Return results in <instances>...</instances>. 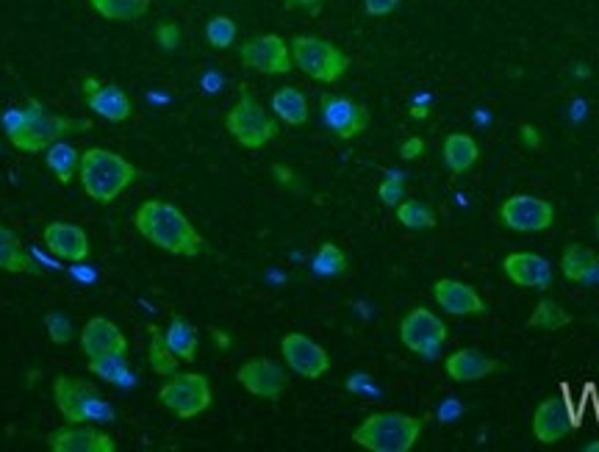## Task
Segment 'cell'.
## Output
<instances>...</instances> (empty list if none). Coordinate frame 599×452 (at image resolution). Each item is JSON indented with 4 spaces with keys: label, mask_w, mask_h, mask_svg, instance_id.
<instances>
[{
    "label": "cell",
    "mask_w": 599,
    "mask_h": 452,
    "mask_svg": "<svg viewBox=\"0 0 599 452\" xmlns=\"http://www.w3.org/2000/svg\"><path fill=\"white\" fill-rule=\"evenodd\" d=\"M134 225L150 244H155L158 250L173 253V256L194 259L206 248L203 236L194 231V225L186 220V214L164 200L142 202L134 214Z\"/></svg>",
    "instance_id": "6da1fadb"
},
{
    "label": "cell",
    "mask_w": 599,
    "mask_h": 452,
    "mask_svg": "<svg viewBox=\"0 0 599 452\" xmlns=\"http://www.w3.org/2000/svg\"><path fill=\"white\" fill-rule=\"evenodd\" d=\"M78 181H81L84 194L95 202H114L136 181V167L114 150L89 147L81 153Z\"/></svg>",
    "instance_id": "7a4b0ae2"
},
{
    "label": "cell",
    "mask_w": 599,
    "mask_h": 452,
    "mask_svg": "<svg viewBox=\"0 0 599 452\" xmlns=\"http://www.w3.org/2000/svg\"><path fill=\"white\" fill-rule=\"evenodd\" d=\"M425 430V419L397 414V410H380L361 419L352 430V441L370 452H411Z\"/></svg>",
    "instance_id": "3957f363"
},
{
    "label": "cell",
    "mask_w": 599,
    "mask_h": 452,
    "mask_svg": "<svg viewBox=\"0 0 599 452\" xmlns=\"http://www.w3.org/2000/svg\"><path fill=\"white\" fill-rule=\"evenodd\" d=\"M289 51L295 67L319 84H336L350 70V56L323 36H295Z\"/></svg>",
    "instance_id": "277c9868"
},
{
    "label": "cell",
    "mask_w": 599,
    "mask_h": 452,
    "mask_svg": "<svg viewBox=\"0 0 599 452\" xmlns=\"http://www.w3.org/2000/svg\"><path fill=\"white\" fill-rule=\"evenodd\" d=\"M225 128L230 131V137L248 147V150H258L267 142H272L277 137V119L269 117L264 111V106L256 100V95H250L248 89L239 95V100L233 103V108L225 117Z\"/></svg>",
    "instance_id": "5b68a950"
},
{
    "label": "cell",
    "mask_w": 599,
    "mask_h": 452,
    "mask_svg": "<svg viewBox=\"0 0 599 452\" xmlns=\"http://www.w3.org/2000/svg\"><path fill=\"white\" fill-rule=\"evenodd\" d=\"M158 402L173 410L178 419H194L211 405V383L200 372H175L158 389Z\"/></svg>",
    "instance_id": "8992f818"
},
{
    "label": "cell",
    "mask_w": 599,
    "mask_h": 452,
    "mask_svg": "<svg viewBox=\"0 0 599 452\" xmlns=\"http://www.w3.org/2000/svg\"><path fill=\"white\" fill-rule=\"evenodd\" d=\"M81 131H89V122L87 119H70V117H61V114H42L39 119H33L31 126H25L23 131L17 134H9L6 139L23 150V153H39V150H48L53 142H61L64 137L70 134H81Z\"/></svg>",
    "instance_id": "52a82bcc"
},
{
    "label": "cell",
    "mask_w": 599,
    "mask_h": 452,
    "mask_svg": "<svg viewBox=\"0 0 599 452\" xmlns=\"http://www.w3.org/2000/svg\"><path fill=\"white\" fill-rule=\"evenodd\" d=\"M450 339L447 325L427 308H411L399 322V342L422 358H433Z\"/></svg>",
    "instance_id": "ba28073f"
},
{
    "label": "cell",
    "mask_w": 599,
    "mask_h": 452,
    "mask_svg": "<svg viewBox=\"0 0 599 452\" xmlns=\"http://www.w3.org/2000/svg\"><path fill=\"white\" fill-rule=\"evenodd\" d=\"M500 220L510 231L538 233L555 222V205L533 194H513L500 205Z\"/></svg>",
    "instance_id": "9c48e42d"
},
{
    "label": "cell",
    "mask_w": 599,
    "mask_h": 452,
    "mask_svg": "<svg viewBox=\"0 0 599 452\" xmlns=\"http://www.w3.org/2000/svg\"><path fill=\"white\" fill-rule=\"evenodd\" d=\"M239 59H242L245 67L258 70L264 75H286L295 67L289 45L277 33L248 39V42L239 48Z\"/></svg>",
    "instance_id": "30bf717a"
},
{
    "label": "cell",
    "mask_w": 599,
    "mask_h": 452,
    "mask_svg": "<svg viewBox=\"0 0 599 452\" xmlns=\"http://www.w3.org/2000/svg\"><path fill=\"white\" fill-rule=\"evenodd\" d=\"M281 353L284 361L292 372H297L305 381H316L323 378L331 369V355L323 344H316L314 339L303 336V334H286L281 339Z\"/></svg>",
    "instance_id": "8fae6325"
},
{
    "label": "cell",
    "mask_w": 599,
    "mask_h": 452,
    "mask_svg": "<svg viewBox=\"0 0 599 452\" xmlns=\"http://www.w3.org/2000/svg\"><path fill=\"white\" fill-rule=\"evenodd\" d=\"M319 106H323V119H325L328 131L342 142L361 137L370 126V111L350 98L325 95L323 100H319Z\"/></svg>",
    "instance_id": "7c38bea8"
},
{
    "label": "cell",
    "mask_w": 599,
    "mask_h": 452,
    "mask_svg": "<svg viewBox=\"0 0 599 452\" xmlns=\"http://www.w3.org/2000/svg\"><path fill=\"white\" fill-rule=\"evenodd\" d=\"M236 381L242 389H248L253 397L261 400H277L286 391V372L281 363H275L272 358H250L239 366Z\"/></svg>",
    "instance_id": "4fadbf2b"
},
{
    "label": "cell",
    "mask_w": 599,
    "mask_h": 452,
    "mask_svg": "<svg viewBox=\"0 0 599 452\" xmlns=\"http://www.w3.org/2000/svg\"><path fill=\"white\" fill-rule=\"evenodd\" d=\"M577 419L566 397H547L533 414V436L541 444H557L575 430Z\"/></svg>",
    "instance_id": "5bb4252c"
},
{
    "label": "cell",
    "mask_w": 599,
    "mask_h": 452,
    "mask_svg": "<svg viewBox=\"0 0 599 452\" xmlns=\"http://www.w3.org/2000/svg\"><path fill=\"white\" fill-rule=\"evenodd\" d=\"M81 92H84L87 106L98 117H103L106 122H126L134 114L131 98L119 87H114V84H100L95 75H87L81 80Z\"/></svg>",
    "instance_id": "9a60e30c"
},
{
    "label": "cell",
    "mask_w": 599,
    "mask_h": 452,
    "mask_svg": "<svg viewBox=\"0 0 599 452\" xmlns=\"http://www.w3.org/2000/svg\"><path fill=\"white\" fill-rule=\"evenodd\" d=\"M45 248L59 259L70 264H84L92 253V244L84 228H78L72 222H51L42 231Z\"/></svg>",
    "instance_id": "2e32d148"
},
{
    "label": "cell",
    "mask_w": 599,
    "mask_h": 452,
    "mask_svg": "<svg viewBox=\"0 0 599 452\" xmlns=\"http://www.w3.org/2000/svg\"><path fill=\"white\" fill-rule=\"evenodd\" d=\"M48 447L53 452H117V441L108 433L89 428L87 422H67V428L53 430L48 436Z\"/></svg>",
    "instance_id": "e0dca14e"
},
{
    "label": "cell",
    "mask_w": 599,
    "mask_h": 452,
    "mask_svg": "<svg viewBox=\"0 0 599 452\" xmlns=\"http://www.w3.org/2000/svg\"><path fill=\"white\" fill-rule=\"evenodd\" d=\"M81 350L87 358L103 355H128V339L106 316H92L81 331Z\"/></svg>",
    "instance_id": "ac0fdd59"
},
{
    "label": "cell",
    "mask_w": 599,
    "mask_h": 452,
    "mask_svg": "<svg viewBox=\"0 0 599 452\" xmlns=\"http://www.w3.org/2000/svg\"><path fill=\"white\" fill-rule=\"evenodd\" d=\"M433 300L438 303V308H445V311L453 314V316H466V314L481 316V314H486L483 297L477 295L469 283L455 280V278L435 280V286H433Z\"/></svg>",
    "instance_id": "d6986e66"
},
{
    "label": "cell",
    "mask_w": 599,
    "mask_h": 452,
    "mask_svg": "<svg viewBox=\"0 0 599 452\" xmlns=\"http://www.w3.org/2000/svg\"><path fill=\"white\" fill-rule=\"evenodd\" d=\"M502 272L508 275V280H513L522 289H549L552 286V267L544 256L536 253H510L502 261Z\"/></svg>",
    "instance_id": "ffe728a7"
},
{
    "label": "cell",
    "mask_w": 599,
    "mask_h": 452,
    "mask_svg": "<svg viewBox=\"0 0 599 452\" xmlns=\"http://www.w3.org/2000/svg\"><path fill=\"white\" fill-rule=\"evenodd\" d=\"M502 363L483 355L481 350H455L447 355L445 361V372L455 381V383H474L483 381L494 372H500Z\"/></svg>",
    "instance_id": "44dd1931"
},
{
    "label": "cell",
    "mask_w": 599,
    "mask_h": 452,
    "mask_svg": "<svg viewBox=\"0 0 599 452\" xmlns=\"http://www.w3.org/2000/svg\"><path fill=\"white\" fill-rule=\"evenodd\" d=\"M92 391H95V386L87 383V381H81V378L59 375L56 383H53V400H56L59 414H61L70 425L84 422V405H87V400H89Z\"/></svg>",
    "instance_id": "7402d4cb"
},
{
    "label": "cell",
    "mask_w": 599,
    "mask_h": 452,
    "mask_svg": "<svg viewBox=\"0 0 599 452\" xmlns=\"http://www.w3.org/2000/svg\"><path fill=\"white\" fill-rule=\"evenodd\" d=\"M561 272L572 283H599V256L583 244H569L561 256Z\"/></svg>",
    "instance_id": "603a6c76"
},
{
    "label": "cell",
    "mask_w": 599,
    "mask_h": 452,
    "mask_svg": "<svg viewBox=\"0 0 599 452\" xmlns=\"http://www.w3.org/2000/svg\"><path fill=\"white\" fill-rule=\"evenodd\" d=\"M0 269L14 272V275L36 272V264H33L31 253L23 248L20 236L14 231H9L6 225H0Z\"/></svg>",
    "instance_id": "cb8c5ba5"
},
{
    "label": "cell",
    "mask_w": 599,
    "mask_h": 452,
    "mask_svg": "<svg viewBox=\"0 0 599 452\" xmlns=\"http://www.w3.org/2000/svg\"><path fill=\"white\" fill-rule=\"evenodd\" d=\"M477 158H481V147H477V142L469 134H450L445 139V164L450 167V173L455 175L469 173L477 164Z\"/></svg>",
    "instance_id": "d4e9b609"
},
{
    "label": "cell",
    "mask_w": 599,
    "mask_h": 452,
    "mask_svg": "<svg viewBox=\"0 0 599 452\" xmlns=\"http://www.w3.org/2000/svg\"><path fill=\"white\" fill-rule=\"evenodd\" d=\"M272 111L277 119H284L286 126H305L308 122V100L295 87H284L272 95Z\"/></svg>",
    "instance_id": "484cf974"
},
{
    "label": "cell",
    "mask_w": 599,
    "mask_h": 452,
    "mask_svg": "<svg viewBox=\"0 0 599 452\" xmlns=\"http://www.w3.org/2000/svg\"><path fill=\"white\" fill-rule=\"evenodd\" d=\"M45 164L48 170L61 181V184H70L75 175H78V164H81V150L67 145V142H53L48 150H45Z\"/></svg>",
    "instance_id": "4316f807"
},
{
    "label": "cell",
    "mask_w": 599,
    "mask_h": 452,
    "mask_svg": "<svg viewBox=\"0 0 599 452\" xmlns=\"http://www.w3.org/2000/svg\"><path fill=\"white\" fill-rule=\"evenodd\" d=\"M147 336H150V347H147V361H150V369L155 375H175L178 372V355L167 347V339H164V331L158 325H150L147 327Z\"/></svg>",
    "instance_id": "83f0119b"
},
{
    "label": "cell",
    "mask_w": 599,
    "mask_h": 452,
    "mask_svg": "<svg viewBox=\"0 0 599 452\" xmlns=\"http://www.w3.org/2000/svg\"><path fill=\"white\" fill-rule=\"evenodd\" d=\"M164 339H167V347L178 355V361H186V363L194 361V355H197V331L183 316L170 319Z\"/></svg>",
    "instance_id": "f1b7e54d"
},
{
    "label": "cell",
    "mask_w": 599,
    "mask_h": 452,
    "mask_svg": "<svg viewBox=\"0 0 599 452\" xmlns=\"http://www.w3.org/2000/svg\"><path fill=\"white\" fill-rule=\"evenodd\" d=\"M87 369L92 375H98L106 383L114 386H128L134 383L131 378V366L126 355H103V358H87Z\"/></svg>",
    "instance_id": "f546056e"
},
{
    "label": "cell",
    "mask_w": 599,
    "mask_h": 452,
    "mask_svg": "<svg viewBox=\"0 0 599 452\" xmlns=\"http://www.w3.org/2000/svg\"><path fill=\"white\" fill-rule=\"evenodd\" d=\"M89 6L106 20L131 23V20H139L147 12L150 0H89Z\"/></svg>",
    "instance_id": "4dcf8cb0"
},
{
    "label": "cell",
    "mask_w": 599,
    "mask_h": 452,
    "mask_svg": "<svg viewBox=\"0 0 599 452\" xmlns=\"http://www.w3.org/2000/svg\"><path fill=\"white\" fill-rule=\"evenodd\" d=\"M397 220L399 225H406L411 231H430L435 228V214L430 205L419 202V200H403L397 202Z\"/></svg>",
    "instance_id": "1f68e13d"
},
{
    "label": "cell",
    "mask_w": 599,
    "mask_h": 452,
    "mask_svg": "<svg viewBox=\"0 0 599 452\" xmlns=\"http://www.w3.org/2000/svg\"><path fill=\"white\" fill-rule=\"evenodd\" d=\"M569 322H572V314L557 306L555 300H541L528 319V325L538 327V331H561Z\"/></svg>",
    "instance_id": "d6a6232c"
},
{
    "label": "cell",
    "mask_w": 599,
    "mask_h": 452,
    "mask_svg": "<svg viewBox=\"0 0 599 452\" xmlns=\"http://www.w3.org/2000/svg\"><path fill=\"white\" fill-rule=\"evenodd\" d=\"M311 267H314L316 275L336 278V275H342V272L347 269V256H344L342 248H336L333 241H325V244H319V250H316Z\"/></svg>",
    "instance_id": "836d02e7"
},
{
    "label": "cell",
    "mask_w": 599,
    "mask_h": 452,
    "mask_svg": "<svg viewBox=\"0 0 599 452\" xmlns=\"http://www.w3.org/2000/svg\"><path fill=\"white\" fill-rule=\"evenodd\" d=\"M206 39L209 45L217 48V51H225L236 42V23L230 17H211L209 25H206Z\"/></svg>",
    "instance_id": "e575fe53"
},
{
    "label": "cell",
    "mask_w": 599,
    "mask_h": 452,
    "mask_svg": "<svg viewBox=\"0 0 599 452\" xmlns=\"http://www.w3.org/2000/svg\"><path fill=\"white\" fill-rule=\"evenodd\" d=\"M378 197H380L386 205L403 202V197H406V178L399 175V173H388V178L378 186Z\"/></svg>",
    "instance_id": "d590c367"
},
{
    "label": "cell",
    "mask_w": 599,
    "mask_h": 452,
    "mask_svg": "<svg viewBox=\"0 0 599 452\" xmlns=\"http://www.w3.org/2000/svg\"><path fill=\"white\" fill-rule=\"evenodd\" d=\"M45 327H48V336H51V342L53 344H67L70 339H72V325H70V319L67 316H61V314H45Z\"/></svg>",
    "instance_id": "8d00e7d4"
},
{
    "label": "cell",
    "mask_w": 599,
    "mask_h": 452,
    "mask_svg": "<svg viewBox=\"0 0 599 452\" xmlns=\"http://www.w3.org/2000/svg\"><path fill=\"white\" fill-rule=\"evenodd\" d=\"M155 42L162 45L164 51H175L181 45V28L175 23H170V20L158 23L155 25Z\"/></svg>",
    "instance_id": "74e56055"
},
{
    "label": "cell",
    "mask_w": 599,
    "mask_h": 452,
    "mask_svg": "<svg viewBox=\"0 0 599 452\" xmlns=\"http://www.w3.org/2000/svg\"><path fill=\"white\" fill-rule=\"evenodd\" d=\"M399 6V0H364V9L370 17H386Z\"/></svg>",
    "instance_id": "f35d334b"
},
{
    "label": "cell",
    "mask_w": 599,
    "mask_h": 452,
    "mask_svg": "<svg viewBox=\"0 0 599 452\" xmlns=\"http://www.w3.org/2000/svg\"><path fill=\"white\" fill-rule=\"evenodd\" d=\"M425 153V142L419 139V137H411V139H406L403 145H399V155H403L406 161H414V158H419Z\"/></svg>",
    "instance_id": "ab89813d"
},
{
    "label": "cell",
    "mask_w": 599,
    "mask_h": 452,
    "mask_svg": "<svg viewBox=\"0 0 599 452\" xmlns=\"http://www.w3.org/2000/svg\"><path fill=\"white\" fill-rule=\"evenodd\" d=\"M519 137H522V145L528 150H538L541 147V134H538L536 126H522V128H519Z\"/></svg>",
    "instance_id": "60d3db41"
},
{
    "label": "cell",
    "mask_w": 599,
    "mask_h": 452,
    "mask_svg": "<svg viewBox=\"0 0 599 452\" xmlns=\"http://www.w3.org/2000/svg\"><path fill=\"white\" fill-rule=\"evenodd\" d=\"M272 173H275V178L281 181L284 186H292V189L297 186V178H295V173H292L289 167H284V164H275V167H272Z\"/></svg>",
    "instance_id": "b9f144b4"
},
{
    "label": "cell",
    "mask_w": 599,
    "mask_h": 452,
    "mask_svg": "<svg viewBox=\"0 0 599 452\" xmlns=\"http://www.w3.org/2000/svg\"><path fill=\"white\" fill-rule=\"evenodd\" d=\"M319 4H323V0H284L286 9H314Z\"/></svg>",
    "instance_id": "7bdbcfd3"
},
{
    "label": "cell",
    "mask_w": 599,
    "mask_h": 452,
    "mask_svg": "<svg viewBox=\"0 0 599 452\" xmlns=\"http://www.w3.org/2000/svg\"><path fill=\"white\" fill-rule=\"evenodd\" d=\"M211 336H214V344H217L220 350H228V347H230V336H228L225 331H220V327H211Z\"/></svg>",
    "instance_id": "ee69618b"
},
{
    "label": "cell",
    "mask_w": 599,
    "mask_h": 452,
    "mask_svg": "<svg viewBox=\"0 0 599 452\" xmlns=\"http://www.w3.org/2000/svg\"><path fill=\"white\" fill-rule=\"evenodd\" d=\"M408 114H411L414 119H427V117H430V108H427L425 103H414V106L408 108Z\"/></svg>",
    "instance_id": "f6af8a7d"
},
{
    "label": "cell",
    "mask_w": 599,
    "mask_h": 452,
    "mask_svg": "<svg viewBox=\"0 0 599 452\" xmlns=\"http://www.w3.org/2000/svg\"><path fill=\"white\" fill-rule=\"evenodd\" d=\"M575 75H577V78H588V75H591V70H588V67H583V64H577V67H575Z\"/></svg>",
    "instance_id": "bcb514c9"
},
{
    "label": "cell",
    "mask_w": 599,
    "mask_h": 452,
    "mask_svg": "<svg viewBox=\"0 0 599 452\" xmlns=\"http://www.w3.org/2000/svg\"><path fill=\"white\" fill-rule=\"evenodd\" d=\"M585 452H599V441H591V444H585Z\"/></svg>",
    "instance_id": "7dc6e473"
},
{
    "label": "cell",
    "mask_w": 599,
    "mask_h": 452,
    "mask_svg": "<svg viewBox=\"0 0 599 452\" xmlns=\"http://www.w3.org/2000/svg\"><path fill=\"white\" fill-rule=\"evenodd\" d=\"M594 233H596V236H599V217H596V220H594Z\"/></svg>",
    "instance_id": "c3c4849f"
}]
</instances>
